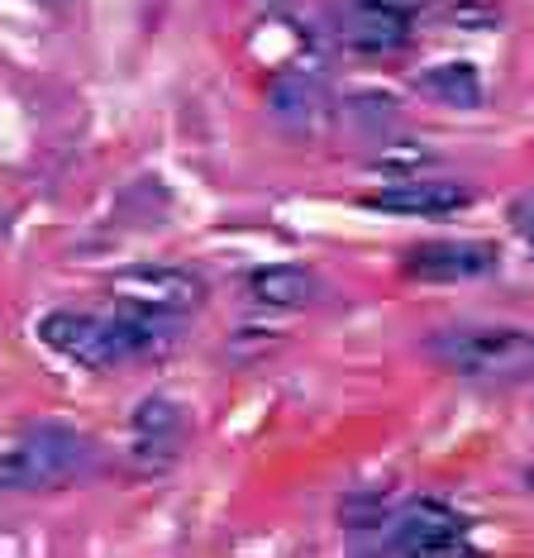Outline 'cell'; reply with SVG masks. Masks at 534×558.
Returning a JSON list of instances; mask_svg holds the SVG:
<instances>
[{
    "instance_id": "obj_1",
    "label": "cell",
    "mask_w": 534,
    "mask_h": 558,
    "mask_svg": "<svg viewBox=\"0 0 534 558\" xmlns=\"http://www.w3.org/2000/svg\"><path fill=\"white\" fill-rule=\"evenodd\" d=\"M38 339L53 353H62L76 367H120L153 353L168 339L162 315L148 311H114V315H96V311H48L38 320Z\"/></svg>"
},
{
    "instance_id": "obj_2",
    "label": "cell",
    "mask_w": 534,
    "mask_h": 558,
    "mask_svg": "<svg viewBox=\"0 0 534 558\" xmlns=\"http://www.w3.org/2000/svg\"><path fill=\"white\" fill-rule=\"evenodd\" d=\"M425 359L458 377L520 383L534 373V335L515 325H449L425 339Z\"/></svg>"
},
{
    "instance_id": "obj_3",
    "label": "cell",
    "mask_w": 534,
    "mask_h": 558,
    "mask_svg": "<svg viewBox=\"0 0 534 558\" xmlns=\"http://www.w3.org/2000/svg\"><path fill=\"white\" fill-rule=\"evenodd\" d=\"M496 268H501V253L482 239H429V244L405 248L401 258V272L415 282H477Z\"/></svg>"
},
{
    "instance_id": "obj_4",
    "label": "cell",
    "mask_w": 534,
    "mask_h": 558,
    "mask_svg": "<svg viewBox=\"0 0 534 558\" xmlns=\"http://www.w3.org/2000/svg\"><path fill=\"white\" fill-rule=\"evenodd\" d=\"M391 549L397 554H463L468 520L449 501L420 497L391 515Z\"/></svg>"
},
{
    "instance_id": "obj_5",
    "label": "cell",
    "mask_w": 534,
    "mask_h": 558,
    "mask_svg": "<svg viewBox=\"0 0 534 558\" xmlns=\"http://www.w3.org/2000/svg\"><path fill=\"white\" fill-rule=\"evenodd\" d=\"M114 296H124L134 311L172 320V315H186V311L201 306L206 282L182 272V268H130V272L114 277Z\"/></svg>"
},
{
    "instance_id": "obj_6",
    "label": "cell",
    "mask_w": 534,
    "mask_h": 558,
    "mask_svg": "<svg viewBox=\"0 0 534 558\" xmlns=\"http://www.w3.org/2000/svg\"><path fill=\"white\" fill-rule=\"evenodd\" d=\"M335 34L353 53H397L411 44V10L391 0H349L335 15Z\"/></svg>"
},
{
    "instance_id": "obj_7",
    "label": "cell",
    "mask_w": 534,
    "mask_h": 558,
    "mask_svg": "<svg viewBox=\"0 0 534 558\" xmlns=\"http://www.w3.org/2000/svg\"><path fill=\"white\" fill-rule=\"evenodd\" d=\"M20 439H24V459H29V492L62 487V482L86 473V463H92V439L72 435V429L38 425V429H24Z\"/></svg>"
},
{
    "instance_id": "obj_8",
    "label": "cell",
    "mask_w": 534,
    "mask_h": 558,
    "mask_svg": "<svg viewBox=\"0 0 534 558\" xmlns=\"http://www.w3.org/2000/svg\"><path fill=\"white\" fill-rule=\"evenodd\" d=\"M473 192L458 182H397L381 186V192H367L363 206L367 210H387V215H449L463 210Z\"/></svg>"
},
{
    "instance_id": "obj_9",
    "label": "cell",
    "mask_w": 534,
    "mask_h": 558,
    "mask_svg": "<svg viewBox=\"0 0 534 558\" xmlns=\"http://www.w3.org/2000/svg\"><path fill=\"white\" fill-rule=\"evenodd\" d=\"M267 106H272V116L282 130H315V124L325 120L329 110V96L320 77H305V72H282V77L272 82V96H267Z\"/></svg>"
},
{
    "instance_id": "obj_10",
    "label": "cell",
    "mask_w": 534,
    "mask_h": 558,
    "mask_svg": "<svg viewBox=\"0 0 534 558\" xmlns=\"http://www.w3.org/2000/svg\"><path fill=\"white\" fill-rule=\"evenodd\" d=\"M315 291H320V277L311 268H296V263H272V268L248 272V296L272 311L305 306V301H315Z\"/></svg>"
},
{
    "instance_id": "obj_11",
    "label": "cell",
    "mask_w": 534,
    "mask_h": 558,
    "mask_svg": "<svg viewBox=\"0 0 534 558\" xmlns=\"http://www.w3.org/2000/svg\"><path fill=\"white\" fill-rule=\"evenodd\" d=\"M415 86L429 100H439V106H453V110L482 106V77H477L473 62H435V68L420 72Z\"/></svg>"
},
{
    "instance_id": "obj_12",
    "label": "cell",
    "mask_w": 534,
    "mask_h": 558,
    "mask_svg": "<svg viewBox=\"0 0 534 558\" xmlns=\"http://www.w3.org/2000/svg\"><path fill=\"white\" fill-rule=\"evenodd\" d=\"M134 439H182V411L168 397H148L134 411Z\"/></svg>"
},
{
    "instance_id": "obj_13",
    "label": "cell",
    "mask_w": 534,
    "mask_h": 558,
    "mask_svg": "<svg viewBox=\"0 0 534 558\" xmlns=\"http://www.w3.org/2000/svg\"><path fill=\"white\" fill-rule=\"evenodd\" d=\"M0 492H29V459L20 435H0Z\"/></svg>"
},
{
    "instance_id": "obj_14",
    "label": "cell",
    "mask_w": 534,
    "mask_h": 558,
    "mask_svg": "<svg viewBox=\"0 0 534 558\" xmlns=\"http://www.w3.org/2000/svg\"><path fill=\"white\" fill-rule=\"evenodd\" d=\"M511 225H515V234L534 248V192H525V196H520L515 206H511Z\"/></svg>"
},
{
    "instance_id": "obj_15",
    "label": "cell",
    "mask_w": 534,
    "mask_h": 558,
    "mask_svg": "<svg viewBox=\"0 0 534 558\" xmlns=\"http://www.w3.org/2000/svg\"><path fill=\"white\" fill-rule=\"evenodd\" d=\"M391 5H401V10H411V5H415V0H391Z\"/></svg>"
}]
</instances>
